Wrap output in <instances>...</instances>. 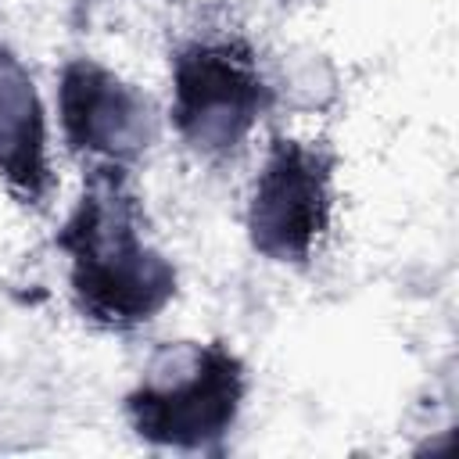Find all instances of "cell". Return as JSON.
<instances>
[{
  "instance_id": "cell-1",
  "label": "cell",
  "mask_w": 459,
  "mask_h": 459,
  "mask_svg": "<svg viewBox=\"0 0 459 459\" xmlns=\"http://www.w3.org/2000/svg\"><path fill=\"white\" fill-rule=\"evenodd\" d=\"M72 287L86 312L108 323H140L172 294V269L136 230L129 197L111 186L82 197L65 230Z\"/></svg>"
},
{
  "instance_id": "cell-2",
  "label": "cell",
  "mask_w": 459,
  "mask_h": 459,
  "mask_svg": "<svg viewBox=\"0 0 459 459\" xmlns=\"http://www.w3.org/2000/svg\"><path fill=\"white\" fill-rule=\"evenodd\" d=\"M240 369L222 348L179 344L154 359L147 380L129 398L133 423L143 437L201 448L215 441L237 412Z\"/></svg>"
},
{
  "instance_id": "cell-3",
  "label": "cell",
  "mask_w": 459,
  "mask_h": 459,
  "mask_svg": "<svg viewBox=\"0 0 459 459\" xmlns=\"http://www.w3.org/2000/svg\"><path fill=\"white\" fill-rule=\"evenodd\" d=\"M262 111V82L237 47L197 43L176 61V118L194 147L240 143Z\"/></svg>"
},
{
  "instance_id": "cell-4",
  "label": "cell",
  "mask_w": 459,
  "mask_h": 459,
  "mask_svg": "<svg viewBox=\"0 0 459 459\" xmlns=\"http://www.w3.org/2000/svg\"><path fill=\"white\" fill-rule=\"evenodd\" d=\"M326 212H330L326 161L312 147L280 140L251 197L255 247H262L273 258H305L312 251V240L326 226Z\"/></svg>"
},
{
  "instance_id": "cell-5",
  "label": "cell",
  "mask_w": 459,
  "mask_h": 459,
  "mask_svg": "<svg viewBox=\"0 0 459 459\" xmlns=\"http://www.w3.org/2000/svg\"><path fill=\"white\" fill-rule=\"evenodd\" d=\"M61 111L65 129L75 147L93 154L129 158L154 136L151 104L111 72L97 65H72L61 79Z\"/></svg>"
},
{
  "instance_id": "cell-6",
  "label": "cell",
  "mask_w": 459,
  "mask_h": 459,
  "mask_svg": "<svg viewBox=\"0 0 459 459\" xmlns=\"http://www.w3.org/2000/svg\"><path fill=\"white\" fill-rule=\"evenodd\" d=\"M0 172L11 183H22L29 194H39L47 179L43 118L32 93V79L4 50H0Z\"/></svg>"
}]
</instances>
